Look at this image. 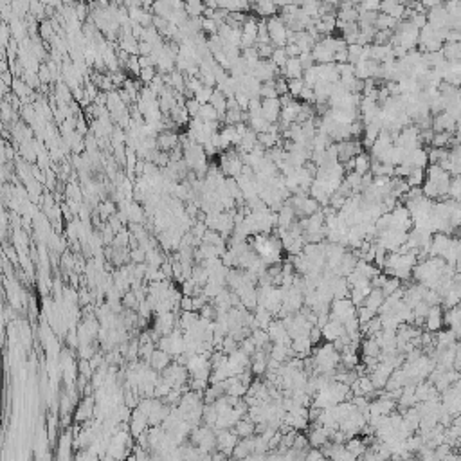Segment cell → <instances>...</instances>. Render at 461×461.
<instances>
[{
  "label": "cell",
  "instance_id": "cell-1",
  "mask_svg": "<svg viewBox=\"0 0 461 461\" xmlns=\"http://www.w3.org/2000/svg\"><path fill=\"white\" fill-rule=\"evenodd\" d=\"M357 308L358 306L355 305L351 299H346V298L333 299V303L330 305V317L341 321V323L344 324L346 321L357 317Z\"/></svg>",
  "mask_w": 461,
  "mask_h": 461
},
{
  "label": "cell",
  "instance_id": "cell-2",
  "mask_svg": "<svg viewBox=\"0 0 461 461\" xmlns=\"http://www.w3.org/2000/svg\"><path fill=\"white\" fill-rule=\"evenodd\" d=\"M445 324V312L443 308H441V305H432L431 308H429V314H427L425 317V326L429 332L436 333L440 332L441 328H443Z\"/></svg>",
  "mask_w": 461,
  "mask_h": 461
},
{
  "label": "cell",
  "instance_id": "cell-3",
  "mask_svg": "<svg viewBox=\"0 0 461 461\" xmlns=\"http://www.w3.org/2000/svg\"><path fill=\"white\" fill-rule=\"evenodd\" d=\"M281 110H283V105H281L280 98H272V100H263L261 101V112H263V116L267 117L268 123H276V121H280Z\"/></svg>",
  "mask_w": 461,
  "mask_h": 461
},
{
  "label": "cell",
  "instance_id": "cell-4",
  "mask_svg": "<svg viewBox=\"0 0 461 461\" xmlns=\"http://www.w3.org/2000/svg\"><path fill=\"white\" fill-rule=\"evenodd\" d=\"M321 330H323V339L324 341H330V342L337 341L339 337H342L346 333L344 324H342L341 321L333 319V317H330V321H328Z\"/></svg>",
  "mask_w": 461,
  "mask_h": 461
},
{
  "label": "cell",
  "instance_id": "cell-5",
  "mask_svg": "<svg viewBox=\"0 0 461 461\" xmlns=\"http://www.w3.org/2000/svg\"><path fill=\"white\" fill-rule=\"evenodd\" d=\"M178 144H180V137L171 130H164V132H159V135H157V150L160 151H171Z\"/></svg>",
  "mask_w": 461,
  "mask_h": 461
},
{
  "label": "cell",
  "instance_id": "cell-6",
  "mask_svg": "<svg viewBox=\"0 0 461 461\" xmlns=\"http://www.w3.org/2000/svg\"><path fill=\"white\" fill-rule=\"evenodd\" d=\"M281 70H283V76L287 79L303 78V74H305V67H303L299 56L298 58H289V61L285 63V67Z\"/></svg>",
  "mask_w": 461,
  "mask_h": 461
},
{
  "label": "cell",
  "instance_id": "cell-7",
  "mask_svg": "<svg viewBox=\"0 0 461 461\" xmlns=\"http://www.w3.org/2000/svg\"><path fill=\"white\" fill-rule=\"evenodd\" d=\"M171 364V355L168 353V351H164V349H155L153 353H151L150 357V366L153 367L155 371H164L166 367Z\"/></svg>",
  "mask_w": 461,
  "mask_h": 461
},
{
  "label": "cell",
  "instance_id": "cell-8",
  "mask_svg": "<svg viewBox=\"0 0 461 461\" xmlns=\"http://www.w3.org/2000/svg\"><path fill=\"white\" fill-rule=\"evenodd\" d=\"M384 301H386V294L382 292V289H377V287H373L371 289V292L367 294L366 301H364V305L367 306V308H371V310H375L377 314H379L380 306L384 305Z\"/></svg>",
  "mask_w": 461,
  "mask_h": 461
},
{
  "label": "cell",
  "instance_id": "cell-9",
  "mask_svg": "<svg viewBox=\"0 0 461 461\" xmlns=\"http://www.w3.org/2000/svg\"><path fill=\"white\" fill-rule=\"evenodd\" d=\"M234 431L240 438H249V436L256 434V423L247 416V418L238 420V423L234 425Z\"/></svg>",
  "mask_w": 461,
  "mask_h": 461
},
{
  "label": "cell",
  "instance_id": "cell-10",
  "mask_svg": "<svg viewBox=\"0 0 461 461\" xmlns=\"http://www.w3.org/2000/svg\"><path fill=\"white\" fill-rule=\"evenodd\" d=\"M117 43H119V49L126 51L128 54H132V56H134V54H139V40L135 38L134 35H121Z\"/></svg>",
  "mask_w": 461,
  "mask_h": 461
},
{
  "label": "cell",
  "instance_id": "cell-11",
  "mask_svg": "<svg viewBox=\"0 0 461 461\" xmlns=\"http://www.w3.org/2000/svg\"><path fill=\"white\" fill-rule=\"evenodd\" d=\"M209 103L213 105V107L218 110V114H220L222 121H224V116L225 112H227V96L224 94V92L220 90V88H215V92H213V98Z\"/></svg>",
  "mask_w": 461,
  "mask_h": 461
},
{
  "label": "cell",
  "instance_id": "cell-12",
  "mask_svg": "<svg viewBox=\"0 0 461 461\" xmlns=\"http://www.w3.org/2000/svg\"><path fill=\"white\" fill-rule=\"evenodd\" d=\"M92 413H94V398L88 397L78 405V409H76V420L83 422V420L90 418Z\"/></svg>",
  "mask_w": 461,
  "mask_h": 461
},
{
  "label": "cell",
  "instance_id": "cell-13",
  "mask_svg": "<svg viewBox=\"0 0 461 461\" xmlns=\"http://www.w3.org/2000/svg\"><path fill=\"white\" fill-rule=\"evenodd\" d=\"M371 166H373V162H371V157L367 155V153H358L357 157H355V169L353 171H357L358 175H366V173H370Z\"/></svg>",
  "mask_w": 461,
  "mask_h": 461
},
{
  "label": "cell",
  "instance_id": "cell-14",
  "mask_svg": "<svg viewBox=\"0 0 461 461\" xmlns=\"http://www.w3.org/2000/svg\"><path fill=\"white\" fill-rule=\"evenodd\" d=\"M184 9L190 18H200V17H204L206 4H204V0H190V2H186Z\"/></svg>",
  "mask_w": 461,
  "mask_h": 461
},
{
  "label": "cell",
  "instance_id": "cell-15",
  "mask_svg": "<svg viewBox=\"0 0 461 461\" xmlns=\"http://www.w3.org/2000/svg\"><path fill=\"white\" fill-rule=\"evenodd\" d=\"M11 90H13L20 100H27L29 96H35L33 94V88H31V86L27 85V83L24 81L22 78H15L13 85H11Z\"/></svg>",
  "mask_w": 461,
  "mask_h": 461
},
{
  "label": "cell",
  "instance_id": "cell-16",
  "mask_svg": "<svg viewBox=\"0 0 461 461\" xmlns=\"http://www.w3.org/2000/svg\"><path fill=\"white\" fill-rule=\"evenodd\" d=\"M197 117H200L202 121H222V117H220V114H218V110H216V108L213 107L211 103L202 105V107H200L199 116H197Z\"/></svg>",
  "mask_w": 461,
  "mask_h": 461
},
{
  "label": "cell",
  "instance_id": "cell-17",
  "mask_svg": "<svg viewBox=\"0 0 461 461\" xmlns=\"http://www.w3.org/2000/svg\"><path fill=\"white\" fill-rule=\"evenodd\" d=\"M405 180H407L411 188H420V186H423V180H425V171H423V168H413L409 175L405 177Z\"/></svg>",
  "mask_w": 461,
  "mask_h": 461
},
{
  "label": "cell",
  "instance_id": "cell-18",
  "mask_svg": "<svg viewBox=\"0 0 461 461\" xmlns=\"http://www.w3.org/2000/svg\"><path fill=\"white\" fill-rule=\"evenodd\" d=\"M215 88L216 86H207V85H202L199 88V90L195 92V100L199 101L200 105H206V103H209L211 101V98H213V92H215Z\"/></svg>",
  "mask_w": 461,
  "mask_h": 461
},
{
  "label": "cell",
  "instance_id": "cell-19",
  "mask_svg": "<svg viewBox=\"0 0 461 461\" xmlns=\"http://www.w3.org/2000/svg\"><path fill=\"white\" fill-rule=\"evenodd\" d=\"M259 98L261 100H272V98H280L276 90V85H274V79L272 81H263L261 88H259Z\"/></svg>",
  "mask_w": 461,
  "mask_h": 461
},
{
  "label": "cell",
  "instance_id": "cell-20",
  "mask_svg": "<svg viewBox=\"0 0 461 461\" xmlns=\"http://www.w3.org/2000/svg\"><path fill=\"white\" fill-rule=\"evenodd\" d=\"M270 61L276 65L278 69H283L285 63L289 61V54H287L285 47H276V49H274V52H272V56H270Z\"/></svg>",
  "mask_w": 461,
  "mask_h": 461
},
{
  "label": "cell",
  "instance_id": "cell-21",
  "mask_svg": "<svg viewBox=\"0 0 461 461\" xmlns=\"http://www.w3.org/2000/svg\"><path fill=\"white\" fill-rule=\"evenodd\" d=\"M218 27L220 24L215 20V18H206L202 17V33H207V35H218Z\"/></svg>",
  "mask_w": 461,
  "mask_h": 461
},
{
  "label": "cell",
  "instance_id": "cell-22",
  "mask_svg": "<svg viewBox=\"0 0 461 461\" xmlns=\"http://www.w3.org/2000/svg\"><path fill=\"white\" fill-rule=\"evenodd\" d=\"M305 79L303 78H296V79H289V92L292 98H296L298 100L299 94H301V90L305 88Z\"/></svg>",
  "mask_w": 461,
  "mask_h": 461
},
{
  "label": "cell",
  "instance_id": "cell-23",
  "mask_svg": "<svg viewBox=\"0 0 461 461\" xmlns=\"http://www.w3.org/2000/svg\"><path fill=\"white\" fill-rule=\"evenodd\" d=\"M155 76H157V67L155 65H151V67H144V69L141 70L139 79H141L144 85H150V83L155 79Z\"/></svg>",
  "mask_w": 461,
  "mask_h": 461
},
{
  "label": "cell",
  "instance_id": "cell-24",
  "mask_svg": "<svg viewBox=\"0 0 461 461\" xmlns=\"http://www.w3.org/2000/svg\"><path fill=\"white\" fill-rule=\"evenodd\" d=\"M139 298L135 296V292H126L123 296V306L125 308H130V310H137L139 308Z\"/></svg>",
  "mask_w": 461,
  "mask_h": 461
},
{
  "label": "cell",
  "instance_id": "cell-25",
  "mask_svg": "<svg viewBox=\"0 0 461 461\" xmlns=\"http://www.w3.org/2000/svg\"><path fill=\"white\" fill-rule=\"evenodd\" d=\"M128 72H132L134 76H139L142 70L141 63H139V54H134V56H130L128 61H126V67H125Z\"/></svg>",
  "mask_w": 461,
  "mask_h": 461
},
{
  "label": "cell",
  "instance_id": "cell-26",
  "mask_svg": "<svg viewBox=\"0 0 461 461\" xmlns=\"http://www.w3.org/2000/svg\"><path fill=\"white\" fill-rule=\"evenodd\" d=\"M184 107H186V110L190 112V116H191V117H197V116H199V112H200V107H202V105H200L199 101L195 100V98H190V100H186Z\"/></svg>",
  "mask_w": 461,
  "mask_h": 461
},
{
  "label": "cell",
  "instance_id": "cell-27",
  "mask_svg": "<svg viewBox=\"0 0 461 461\" xmlns=\"http://www.w3.org/2000/svg\"><path fill=\"white\" fill-rule=\"evenodd\" d=\"M38 78H40V81L45 83V85H49V83L52 81V72H51V69L47 67V63L40 65V69H38Z\"/></svg>",
  "mask_w": 461,
  "mask_h": 461
},
{
  "label": "cell",
  "instance_id": "cell-28",
  "mask_svg": "<svg viewBox=\"0 0 461 461\" xmlns=\"http://www.w3.org/2000/svg\"><path fill=\"white\" fill-rule=\"evenodd\" d=\"M130 259H134L135 263L146 261V250L142 249V247H132V250H130Z\"/></svg>",
  "mask_w": 461,
  "mask_h": 461
},
{
  "label": "cell",
  "instance_id": "cell-29",
  "mask_svg": "<svg viewBox=\"0 0 461 461\" xmlns=\"http://www.w3.org/2000/svg\"><path fill=\"white\" fill-rule=\"evenodd\" d=\"M215 11H216V9H213V8H206V9H204V17H206V18H213V17H215Z\"/></svg>",
  "mask_w": 461,
  "mask_h": 461
}]
</instances>
